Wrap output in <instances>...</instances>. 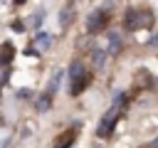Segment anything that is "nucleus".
I'll return each mask as SVG.
<instances>
[{
  "instance_id": "nucleus-1",
  "label": "nucleus",
  "mask_w": 158,
  "mask_h": 148,
  "mask_svg": "<svg viewBox=\"0 0 158 148\" xmlns=\"http://www.w3.org/2000/svg\"><path fill=\"white\" fill-rule=\"evenodd\" d=\"M69 79H72L69 91H72V96H77V94L86 86V81H89V76H86V72H84L81 62H72V64H69Z\"/></svg>"
},
{
  "instance_id": "nucleus-2",
  "label": "nucleus",
  "mask_w": 158,
  "mask_h": 148,
  "mask_svg": "<svg viewBox=\"0 0 158 148\" xmlns=\"http://www.w3.org/2000/svg\"><path fill=\"white\" fill-rule=\"evenodd\" d=\"M116 121H118V109H109V111L101 116L99 126H96V136H99V138H109L111 131H114V126H116Z\"/></svg>"
},
{
  "instance_id": "nucleus-3",
  "label": "nucleus",
  "mask_w": 158,
  "mask_h": 148,
  "mask_svg": "<svg viewBox=\"0 0 158 148\" xmlns=\"http://www.w3.org/2000/svg\"><path fill=\"white\" fill-rule=\"evenodd\" d=\"M106 22H109V17H106V12L104 10H94L89 17H86V30L94 35V32H99V30H104L106 27Z\"/></svg>"
},
{
  "instance_id": "nucleus-4",
  "label": "nucleus",
  "mask_w": 158,
  "mask_h": 148,
  "mask_svg": "<svg viewBox=\"0 0 158 148\" xmlns=\"http://www.w3.org/2000/svg\"><path fill=\"white\" fill-rule=\"evenodd\" d=\"M123 25H126L128 30H136V27H143V22L138 20V15H136V10H126V20H123Z\"/></svg>"
},
{
  "instance_id": "nucleus-5",
  "label": "nucleus",
  "mask_w": 158,
  "mask_h": 148,
  "mask_svg": "<svg viewBox=\"0 0 158 148\" xmlns=\"http://www.w3.org/2000/svg\"><path fill=\"white\" fill-rule=\"evenodd\" d=\"M72 12H74V7H72V5H67V7L62 10V15H59V25H62V27H67V25L72 22Z\"/></svg>"
},
{
  "instance_id": "nucleus-6",
  "label": "nucleus",
  "mask_w": 158,
  "mask_h": 148,
  "mask_svg": "<svg viewBox=\"0 0 158 148\" xmlns=\"http://www.w3.org/2000/svg\"><path fill=\"white\" fill-rule=\"evenodd\" d=\"M49 44H52V35H47V32H40V35H37V47H40V49H47Z\"/></svg>"
},
{
  "instance_id": "nucleus-7",
  "label": "nucleus",
  "mask_w": 158,
  "mask_h": 148,
  "mask_svg": "<svg viewBox=\"0 0 158 148\" xmlns=\"http://www.w3.org/2000/svg\"><path fill=\"white\" fill-rule=\"evenodd\" d=\"M91 62H94L96 67H104V62H106V52H104V49H94V52H91Z\"/></svg>"
},
{
  "instance_id": "nucleus-8",
  "label": "nucleus",
  "mask_w": 158,
  "mask_h": 148,
  "mask_svg": "<svg viewBox=\"0 0 158 148\" xmlns=\"http://www.w3.org/2000/svg\"><path fill=\"white\" fill-rule=\"evenodd\" d=\"M109 42H111V44H109V54H116V52L121 49V37H118V35H111Z\"/></svg>"
},
{
  "instance_id": "nucleus-9",
  "label": "nucleus",
  "mask_w": 158,
  "mask_h": 148,
  "mask_svg": "<svg viewBox=\"0 0 158 148\" xmlns=\"http://www.w3.org/2000/svg\"><path fill=\"white\" fill-rule=\"evenodd\" d=\"M49 106H52V96H49V94H42V96L37 99V109H40V111H47Z\"/></svg>"
},
{
  "instance_id": "nucleus-10",
  "label": "nucleus",
  "mask_w": 158,
  "mask_h": 148,
  "mask_svg": "<svg viewBox=\"0 0 158 148\" xmlns=\"http://www.w3.org/2000/svg\"><path fill=\"white\" fill-rule=\"evenodd\" d=\"M10 59H12V44H10V42H5V44H2V64L7 67V64H10Z\"/></svg>"
},
{
  "instance_id": "nucleus-11",
  "label": "nucleus",
  "mask_w": 158,
  "mask_h": 148,
  "mask_svg": "<svg viewBox=\"0 0 158 148\" xmlns=\"http://www.w3.org/2000/svg\"><path fill=\"white\" fill-rule=\"evenodd\" d=\"M59 81H62V72H54V76H52V81H49V89H47V94H49V96H52V94L57 91Z\"/></svg>"
},
{
  "instance_id": "nucleus-12",
  "label": "nucleus",
  "mask_w": 158,
  "mask_h": 148,
  "mask_svg": "<svg viewBox=\"0 0 158 148\" xmlns=\"http://www.w3.org/2000/svg\"><path fill=\"white\" fill-rule=\"evenodd\" d=\"M121 104H126V94H123V91H118V94L114 96V109H118Z\"/></svg>"
},
{
  "instance_id": "nucleus-13",
  "label": "nucleus",
  "mask_w": 158,
  "mask_h": 148,
  "mask_svg": "<svg viewBox=\"0 0 158 148\" xmlns=\"http://www.w3.org/2000/svg\"><path fill=\"white\" fill-rule=\"evenodd\" d=\"M7 81H10V69L5 67V72H2V84H7Z\"/></svg>"
},
{
  "instance_id": "nucleus-14",
  "label": "nucleus",
  "mask_w": 158,
  "mask_h": 148,
  "mask_svg": "<svg viewBox=\"0 0 158 148\" xmlns=\"http://www.w3.org/2000/svg\"><path fill=\"white\" fill-rule=\"evenodd\" d=\"M17 96H20V99H27V96H30V89H20Z\"/></svg>"
},
{
  "instance_id": "nucleus-15",
  "label": "nucleus",
  "mask_w": 158,
  "mask_h": 148,
  "mask_svg": "<svg viewBox=\"0 0 158 148\" xmlns=\"http://www.w3.org/2000/svg\"><path fill=\"white\" fill-rule=\"evenodd\" d=\"M148 148H158V138H156V141H151V143H148Z\"/></svg>"
},
{
  "instance_id": "nucleus-16",
  "label": "nucleus",
  "mask_w": 158,
  "mask_h": 148,
  "mask_svg": "<svg viewBox=\"0 0 158 148\" xmlns=\"http://www.w3.org/2000/svg\"><path fill=\"white\" fill-rule=\"evenodd\" d=\"M22 2H25V0H15V5H22Z\"/></svg>"
}]
</instances>
